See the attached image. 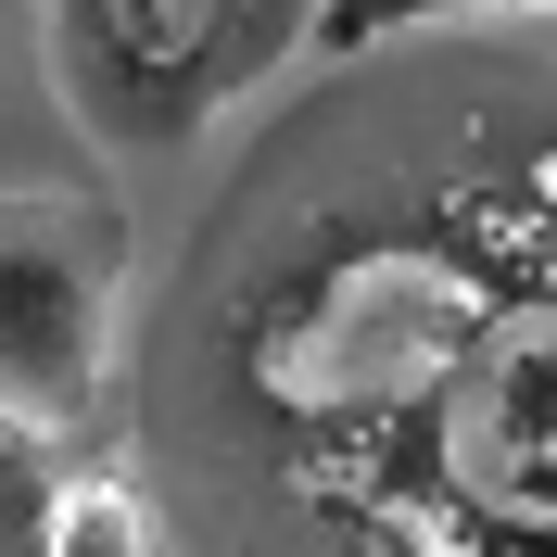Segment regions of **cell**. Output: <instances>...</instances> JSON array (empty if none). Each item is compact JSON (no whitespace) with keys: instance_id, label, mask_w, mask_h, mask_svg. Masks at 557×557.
Segmentation results:
<instances>
[{"instance_id":"6da1fadb","label":"cell","mask_w":557,"mask_h":557,"mask_svg":"<svg viewBox=\"0 0 557 557\" xmlns=\"http://www.w3.org/2000/svg\"><path fill=\"white\" fill-rule=\"evenodd\" d=\"M51 89L114 152H177L317 38V0H38Z\"/></svg>"},{"instance_id":"7a4b0ae2","label":"cell","mask_w":557,"mask_h":557,"mask_svg":"<svg viewBox=\"0 0 557 557\" xmlns=\"http://www.w3.org/2000/svg\"><path fill=\"white\" fill-rule=\"evenodd\" d=\"M114 278L127 228L76 190H0V406L76 431L114 368Z\"/></svg>"},{"instance_id":"3957f363","label":"cell","mask_w":557,"mask_h":557,"mask_svg":"<svg viewBox=\"0 0 557 557\" xmlns=\"http://www.w3.org/2000/svg\"><path fill=\"white\" fill-rule=\"evenodd\" d=\"M51 444L64 431H38V418L0 406V557H51V494H64Z\"/></svg>"},{"instance_id":"277c9868","label":"cell","mask_w":557,"mask_h":557,"mask_svg":"<svg viewBox=\"0 0 557 557\" xmlns=\"http://www.w3.org/2000/svg\"><path fill=\"white\" fill-rule=\"evenodd\" d=\"M51 557H165V545H152V507L127 482H64L51 494Z\"/></svg>"}]
</instances>
